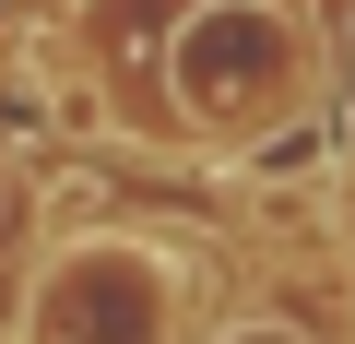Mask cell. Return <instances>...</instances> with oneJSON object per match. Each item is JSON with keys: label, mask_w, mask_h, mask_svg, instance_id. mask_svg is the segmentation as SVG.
Here are the masks:
<instances>
[]
</instances>
